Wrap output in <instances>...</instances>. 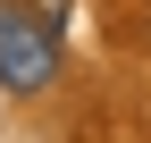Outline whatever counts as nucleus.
<instances>
[{
	"instance_id": "1",
	"label": "nucleus",
	"mask_w": 151,
	"mask_h": 143,
	"mask_svg": "<svg viewBox=\"0 0 151 143\" xmlns=\"http://www.w3.org/2000/svg\"><path fill=\"white\" fill-rule=\"evenodd\" d=\"M0 84L9 93H50L59 84V25L25 0H0Z\"/></svg>"
}]
</instances>
